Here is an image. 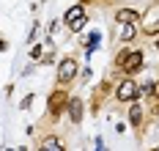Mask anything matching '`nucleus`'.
<instances>
[{"label": "nucleus", "mask_w": 159, "mask_h": 151, "mask_svg": "<svg viewBox=\"0 0 159 151\" xmlns=\"http://www.w3.org/2000/svg\"><path fill=\"white\" fill-rule=\"evenodd\" d=\"M69 116H71L74 124H80V118H82V102H80V99H71V102H69Z\"/></svg>", "instance_id": "obj_5"}, {"label": "nucleus", "mask_w": 159, "mask_h": 151, "mask_svg": "<svg viewBox=\"0 0 159 151\" xmlns=\"http://www.w3.org/2000/svg\"><path fill=\"white\" fill-rule=\"evenodd\" d=\"M44 149H61V140L58 137H47L44 140Z\"/></svg>", "instance_id": "obj_11"}, {"label": "nucleus", "mask_w": 159, "mask_h": 151, "mask_svg": "<svg viewBox=\"0 0 159 151\" xmlns=\"http://www.w3.org/2000/svg\"><path fill=\"white\" fill-rule=\"evenodd\" d=\"M154 44H157V50H159V39H157V41H154Z\"/></svg>", "instance_id": "obj_14"}, {"label": "nucleus", "mask_w": 159, "mask_h": 151, "mask_svg": "<svg viewBox=\"0 0 159 151\" xmlns=\"http://www.w3.org/2000/svg\"><path fill=\"white\" fill-rule=\"evenodd\" d=\"M77 17H82V6H74V8H69V11H66V25H69V22H74Z\"/></svg>", "instance_id": "obj_10"}, {"label": "nucleus", "mask_w": 159, "mask_h": 151, "mask_svg": "<svg viewBox=\"0 0 159 151\" xmlns=\"http://www.w3.org/2000/svg\"><path fill=\"white\" fill-rule=\"evenodd\" d=\"M134 33H137L134 22H126V25H124V30H121V41H132V39H134Z\"/></svg>", "instance_id": "obj_8"}, {"label": "nucleus", "mask_w": 159, "mask_h": 151, "mask_svg": "<svg viewBox=\"0 0 159 151\" xmlns=\"http://www.w3.org/2000/svg\"><path fill=\"white\" fill-rule=\"evenodd\" d=\"M140 118H143V113H140V104H132V110H129V121H132L134 126H140Z\"/></svg>", "instance_id": "obj_9"}, {"label": "nucleus", "mask_w": 159, "mask_h": 151, "mask_svg": "<svg viewBox=\"0 0 159 151\" xmlns=\"http://www.w3.org/2000/svg\"><path fill=\"white\" fill-rule=\"evenodd\" d=\"M30 102H33V96H30V94H28V96L22 99V104H19V107H25V110H28V107H30Z\"/></svg>", "instance_id": "obj_12"}, {"label": "nucleus", "mask_w": 159, "mask_h": 151, "mask_svg": "<svg viewBox=\"0 0 159 151\" xmlns=\"http://www.w3.org/2000/svg\"><path fill=\"white\" fill-rule=\"evenodd\" d=\"M121 69H124L126 74H134V71H140V69H143V52H129L126 61L121 63Z\"/></svg>", "instance_id": "obj_3"}, {"label": "nucleus", "mask_w": 159, "mask_h": 151, "mask_svg": "<svg viewBox=\"0 0 159 151\" xmlns=\"http://www.w3.org/2000/svg\"><path fill=\"white\" fill-rule=\"evenodd\" d=\"M74 74H77V61H74V58H66V61H61L58 80H61V83H71V80H74Z\"/></svg>", "instance_id": "obj_2"}, {"label": "nucleus", "mask_w": 159, "mask_h": 151, "mask_svg": "<svg viewBox=\"0 0 159 151\" xmlns=\"http://www.w3.org/2000/svg\"><path fill=\"white\" fill-rule=\"evenodd\" d=\"M137 94H140L137 91V83H132V80H124V83L115 88V99L118 102H132Z\"/></svg>", "instance_id": "obj_1"}, {"label": "nucleus", "mask_w": 159, "mask_h": 151, "mask_svg": "<svg viewBox=\"0 0 159 151\" xmlns=\"http://www.w3.org/2000/svg\"><path fill=\"white\" fill-rule=\"evenodd\" d=\"M157 28H159V6H154L143 19V30L145 33H157Z\"/></svg>", "instance_id": "obj_4"}, {"label": "nucleus", "mask_w": 159, "mask_h": 151, "mask_svg": "<svg viewBox=\"0 0 159 151\" xmlns=\"http://www.w3.org/2000/svg\"><path fill=\"white\" fill-rule=\"evenodd\" d=\"M63 104H69V102H66V94H61V91H58V94H52V99H49L52 113H61V110H63Z\"/></svg>", "instance_id": "obj_6"}, {"label": "nucleus", "mask_w": 159, "mask_h": 151, "mask_svg": "<svg viewBox=\"0 0 159 151\" xmlns=\"http://www.w3.org/2000/svg\"><path fill=\"white\" fill-rule=\"evenodd\" d=\"M151 94H154V96L159 99V83H151Z\"/></svg>", "instance_id": "obj_13"}, {"label": "nucleus", "mask_w": 159, "mask_h": 151, "mask_svg": "<svg viewBox=\"0 0 159 151\" xmlns=\"http://www.w3.org/2000/svg\"><path fill=\"white\" fill-rule=\"evenodd\" d=\"M115 19H118L121 25H126V22H134V19H137V11H132V8H121V11L115 14Z\"/></svg>", "instance_id": "obj_7"}]
</instances>
